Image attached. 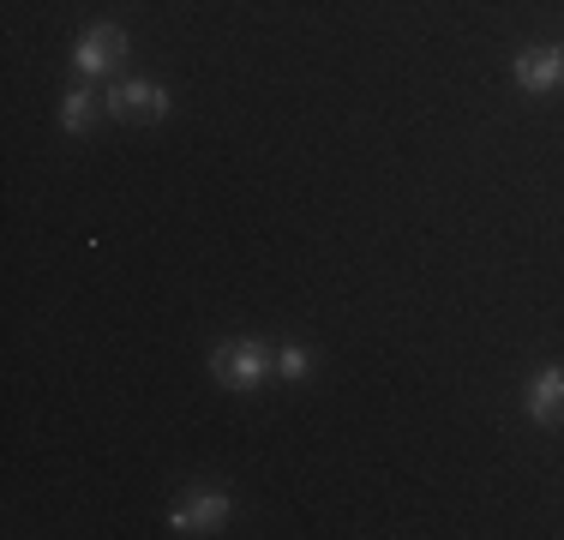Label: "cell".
Masks as SVG:
<instances>
[{"mask_svg":"<svg viewBox=\"0 0 564 540\" xmlns=\"http://www.w3.org/2000/svg\"><path fill=\"white\" fill-rule=\"evenodd\" d=\"M210 372H217V385H228V390H259L264 378L276 372V348L259 343V336H235V343H223L217 355H210Z\"/></svg>","mask_w":564,"mask_h":540,"instance_id":"obj_1","label":"cell"},{"mask_svg":"<svg viewBox=\"0 0 564 540\" xmlns=\"http://www.w3.org/2000/svg\"><path fill=\"white\" fill-rule=\"evenodd\" d=\"M120 54H127V31H120L115 19H102V24H90V31L73 43V66L85 78H97V73H115Z\"/></svg>","mask_w":564,"mask_h":540,"instance_id":"obj_2","label":"cell"},{"mask_svg":"<svg viewBox=\"0 0 564 540\" xmlns=\"http://www.w3.org/2000/svg\"><path fill=\"white\" fill-rule=\"evenodd\" d=\"M115 120H163L169 115V90L156 85V78H127V85H115L109 97H102Z\"/></svg>","mask_w":564,"mask_h":540,"instance_id":"obj_3","label":"cell"},{"mask_svg":"<svg viewBox=\"0 0 564 540\" xmlns=\"http://www.w3.org/2000/svg\"><path fill=\"white\" fill-rule=\"evenodd\" d=\"M510 78H517L522 90H534V97L558 90V85H564V48H553V43L517 48V61H510Z\"/></svg>","mask_w":564,"mask_h":540,"instance_id":"obj_4","label":"cell"},{"mask_svg":"<svg viewBox=\"0 0 564 540\" xmlns=\"http://www.w3.org/2000/svg\"><path fill=\"white\" fill-rule=\"evenodd\" d=\"M228 510H235L228 493H186L181 505L169 510V529L174 534H210L217 522H228Z\"/></svg>","mask_w":564,"mask_h":540,"instance_id":"obj_5","label":"cell"},{"mask_svg":"<svg viewBox=\"0 0 564 540\" xmlns=\"http://www.w3.org/2000/svg\"><path fill=\"white\" fill-rule=\"evenodd\" d=\"M522 402H529V421L534 426H564V367H541L529 378V390H522Z\"/></svg>","mask_w":564,"mask_h":540,"instance_id":"obj_6","label":"cell"},{"mask_svg":"<svg viewBox=\"0 0 564 540\" xmlns=\"http://www.w3.org/2000/svg\"><path fill=\"white\" fill-rule=\"evenodd\" d=\"M97 115H102V102L90 97V90H66V102H61V127L73 132V139L97 127Z\"/></svg>","mask_w":564,"mask_h":540,"instance_id":"obj_7","label":"cell"},{"mask_svg":"<svg viewBox=\"0 0 564 540\" xmlns=\"http://www.w3.org/2000/svg\"><path fill=\"white\" fill-rule=\"evenodd\" d=\"M276 372L282 378H306L313 372V355H306V348H276Z\"/></svg>","mask_w":564,"mask_h":540,"instance_id":"obj_8","label":"cell"}]
</instances>
